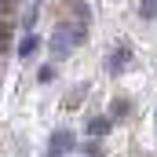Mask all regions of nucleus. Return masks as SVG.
Instances as JSON below:
<instances>
[{"mask_svg": "<svg viewBox=\"0 0 157 157\" xmlns=\"http://www.w3.org/2000/svg\"><path fill=\"white\" fill-rule=\"evenodd\" d=\"M88 40V22H59L55 26V37H51V55L55 59H66L70 48H80Z\"/></svg>", "mask_w": 157, "mask_h": 157, "instance_id": "nucleus-1", "label": "nucleus"}, {"mask_svg": "<svg viewBox=\"0 0 157 157\" xmlns=\"http://www.w3.org/2000/svg\"><path fill=\"white\" fill-rule=\"evenodd\" d=\"M128 62H132V48H128V44H117V48H110V59H106V70H110L113 77L128 70Z\"/></svg>", "mask_w": 157, "mask_h": 157, "instance_id": "nucleus-2", "label": "nucleus"}, {"mask_svg": "<svg viewBox=\"0 0 157 157\" xmlns=\"http://www.w3.org/2000/svg\"><path fill=\"white\" fill-rule=\"evenodd\" d=\"M37 48H40V37L29 29V33H22V40H18V59H33L37 55Z\"/></svg>", "mask_w": 157, "mask_h": 157, "instance_id": "nucleus-3", "label": "nucleus"}, {"mask_svg": "<svg viewBox=\"0 0 157 157\" xmlns=\"http://www.w3.org/2000/svg\"><path fill=\"white\" fill-rule=\"evenodd\" d=\"M51 146L66 154V150L73 146V132H70V128H59V132H51Z\"/></svg>", "mask_w": 157, "mask_h": 157, "instance_id": "nucleus-4", "label": "nucleus"}, {"mask_svg": "<svg viewBox=\"0 0 157 157\" xmlns=\"http://www.w3.org/2000/svg\"><path fill=\"white\" fill-rule=\"evenodd\" d=\"M84 128H88L91 135H106V132H110V121H106V117H91Z\"/></svg>", "mask_w": 157, "mask_h": 157, "instance_id": "nucleus-5", "label": "nucleus"}, {"mask_svg": "<svg viewBox=\"0 0 157 157\" xmlns=\"http://www.w3.org/2000/svg\"><path fill=\"white\" fill-rule=\"evenodd\" d=\"M128 110H132V99H113L110 102V113L113 117H128Z\"/></svg>", "mask_w": 157, "mask_h": 157, "instance_id": "nucleus-6", "label": "nucleus"}, {"mask_svg": "<svg viewBox=\"0 0 157 157\" xmlns=\"http://www.w3.org/2000/svg\"><path fill=\"white\" fill-rule=\"evenodd\" d=\"M70 11H73V15H77L80 22H91V11H88V7H84V4H80V0H70Z\"/></svg>", "mask_w": 157, "mask_h": 157, "instance_id": "nucleus-7", "label": "nucleus"}, {"mask_svg": "<svg viewBox=\"0 0 157 157\" xmlns=\"http://www.w3.org/2000/svg\"><path fill=\"white\" fill-rule=\"evenodd\" d=\"M139 15L143 18H157V0H139Z\"/></svg>", "mask_w": 157, "mask_h": 157, "instance_id": "nucleus-8", "label": "nucleus"}, {"mask_svg": "<svg viewBox=\"0 0 157 157\" xmlns=\"http://www.w3.org/2000/svg\"><path fill=\"white\" fill-rule=\"evenodd\" d=\"M37 80H40V84H48V80H55V66H40Z\"/></svg>", "mask_w": 157, "mask_h": 157, "instance_id": "nucleus-9", "label": "nucleus"}, {"mask_svg": "<svg viewBox=\"0 0 157 157\" xmlns=\"http://www.w3.org/2000/svg\"><path fill=\"white\" fill-rule=\"evenodd\" d=\"M84 154H88V157H102V146H99V143H88Z\"/></svg>", "mask_w": 157, "mask_h": 157, "instance_id": "nucleus-10", "label": "nucleus"}, {"mask_svg": "<svg viewBox=\"0 0 157 157\" xmlns=\"http://www.w3.org/2000/svg\"><path fill=\"white\" fill-rule=\"evenodd\" d=\"M44 157H62V150H55V146H48V154Z\"/></svg>", "mask_w": 157, "mask_h": 157, "instance_id": "nucleus-11", "label": "nucleus"}, {"mask_svg": "<svg viewBox=\"0 0 157 157\" xmlns=\"http://www.w3.org/2000/svg\"><path fill=\"white\" fill-rule=\"evenodd\" d=\"M33 4H37V7H40V4H44V0H33Z\"/></svg>", "mask_w": 157, "mask_h": 157, "instance_id": "nucleus-12", "label": "nucleus"}]
</instances>
